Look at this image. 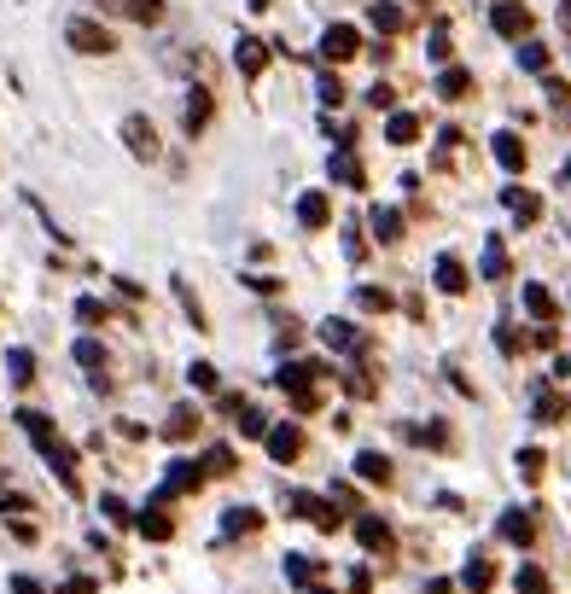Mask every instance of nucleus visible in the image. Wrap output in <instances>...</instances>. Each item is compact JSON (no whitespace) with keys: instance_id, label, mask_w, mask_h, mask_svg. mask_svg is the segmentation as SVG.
Masks as SVG:
<instances>
[{"instance_id":"e433bc0d","label":"nucleus","mask_w":571,"mask_h":594,"mask_svg":"<svg viewBox=\"0 0 571 594\" xmlns=\"http://www.w3.org/2000/svg\"><path fill=\"white\" fill-rule=\"evenodd\" d=\"M513 589H519V594H548V583H542V571H537V565H519Z\"/></svg>"},{"instance_id":"f8f14e48","label":"nucleus","mask_w":571,"mask_h":594,"mask_svg":"<svg viewBox=\"0 0 571 594\" xmlns=\"http://www.w3.org/2000/svg\"><path fill=\"white\" fill-rule=\"evenodd\" d=\"M298 222H303V228H327V222H333V204H327V193H303L298 198Z\"/></svg>"},{"instance_id":"bb28decb","label":"nucleus","mask_w":571,"mask_h":594,"mask_svg":"<svg viewBox=\"0 0 571 594\" xmlns=\"http://www.w3.org/2000/svg\"><path fill=\"white\" fill-rule=\"evenodd\" d=\"M286 583L315 589V560H309V554H286Z\"/></svg>"},{"instance_id":"09e8293b","label":"nucleus","mask_w":571,"mask_h":594,"mask_svg":"<svg viewBox=\"0 0 571 594\" xmlns=\"http://www.w3.org/2000/svg\"><path fill=\"white\" fill-rule=\"evenodd\" d=\"M175 286H181V280H175ZM181 309H187V315H193V321H199V327H204V309H199V297L187 292V286H181Z\"/></svg>"},{"instance_id":"0eeeda50","label":"nucleus","mask_w":571,"mask_h":594,"mask_svg":"<svg viewBox=\"0 0 571 594\" xmlns=\"http://www.w3.org/2000/svg\"><path fill=\"white\" fill-rule=\"evenodd\" d=\"M490 24H496V35H507V41H513V35H525V30H531V12H525L519 0H502V6L490 12Z\"/></svg>"},{"instance_id":"cd10ccee","label":"nucleus","mask_w":571,"mask_h":594,"mask_svg":"<svg viewBox=\"0 0 571 594\" xmlns=\"http://www.w3.org/2000/svg\"><path fill=\"white\" fill-rule=\"evenodd\" d=\"M461 583H467L472 594H484L490 583H496V571H490V560H478V554H472V560H467V571H461Z\"/></svg>"},{"instance_id":"a19ab883","label":"nucleus","mask_w":571,"mask_h":594,"mask_svg":"<svg viewBox=\"0 0 571 594\" xmlns=\"http://www.w3.org/2000/svg\"><path fill=\"white\" fill-rule=\"evenodd\" d=\"M187 379H193V391H216V385H222L210 362H193V373H187Z\"/></svg>"},{"instance_id":"c85d7f7f","label":"nucleus","mask_w":571,"mask_h":594,"mask_svg":"<svg viewBox=\"0 0 571 594\" xmlns=\"http://www.w3.org/2000/svg\"><path fill=\"white\" fill-rule=\"evenodd\" d=\"M135 525L146 530L152 542H169V530H175V525H169V513H164V507H146V513H140Z\"/></svg>"},{"instance_id":"473e14b6","label":"nucleus","mask_w":571,"mask_h":594,"mask_svg":"<svg viewBox=\"0 0 571 594\" xmlns=\"http://www.w3.org/2000/svg\"><path fill=\"white\" fill-rule=\"evenodd\" d=\"M123 12H129L135 24H158V18H164V0H123Z\"/></svg>"},{"instance_id":"f257e3e1","label":"nucleus","mask_w":571,"mask_h":594,"mask_svg":"<svg viewBox=\"0 0 571 594\" xmlns=\"http://www.w3.org/2000/svg\"><path fill=\"white\" fill-rule=\"evenodd\" d=\"M65 41L76 47V53H88V59L117 53V35L105 30V24H94V18H70V24H65Z\"/></svg>"},{"instance_id":"aec40b11","label":"nucleus","mask_w":571,"mask_h":594,"mask_svg":"<svg viewBox=\"0 0 571 594\" xmlns=\"http://www.w3.org/2000/svg\"><path fill=\"white\" fill-rule=\"evenodd\" d=\"M385 140H391V146H408V140H420V117H414V111H391V123H385Z\"/></svg>"},{"instance_id":"4be33fe9","label":"nucleus","mask_w":571,"mask_h":594,"mask_svg":"<svg viewBox=\"0 0 571 594\" xmlns=\"http://www.w3.org/2000/svg\"><path fill=\"white\" fill-rule=\"evenodd\" d=\"M187 490H199V466L175 461V466H169V478H164V495H187Z\"/></svg>"},{"instance_id":"412c9836","label":"nucleus","mask_w":571,"mask_h":594,"mask_svg":"<svg viewBox=\"0 0 571 594\" xmlns=\"http://www.w3.org/2000/svg\"><path fill=\"white\" fill-rule=\"evenodd\" d=\"M490 146H496V164H502V169H525V146H519V134H513V129H502Z\"/></svg>"},{"instance_id":"9b49d317","label":"nucleus","mask_w":571,"mask_h":594,"mask_svg":"<svg viewBox=\"0 0 571 594\" xmlns=\"http://www.w3.org/2000/svg\"><path fill=\"white\" fill-rule=\"evenodd\" d=\"M315 379H321V367L315 362H292V367H280V379H274V385H280V391H315Z\"/></svg>"},{"instance_id":"39448f33","label":"nucleus","mask_w":571,"mask_h":594,"mask_svg":"<svg viewBox=\"0 0 571 594\" xmlns=\"http://www.w3.org/2000/svg\"><path fill=\"white\" fill-rule=\"evenodd\" d=\"M321 344H327V350H344V356H368V338L350 327V321H321Z\"/></svg>"},{"instance_id":"6ab92c4d","label":"nucleus","mask_w":571,"mask_h":594,"mask_svg":"<svg viewBox=\"0 0 571 594\" xmlns=\"http://www.w3.org/2000/svg\"><path fill=\"white\" fill-rule=\"evenodd\" d=\"M18 426H24V437H30L35 449H47V443L59 437V431H53V420H47V414H35V408H24V414H18Z\"/></svg>"},{"instance_id":"b1692460","label":"nucleus","mask_w":571,"mask_h":594,"mask_svg":"<svg viewBox=\"0 0 571 594\" xmlns=\"http://www.w3.org/2000/svg\"><path fill=\"white\" fill-rule=\"evenodd\" d=\"M368 222H373V233H379V245H397V239H403V216H397V210H373Z\"/></svg>"},{"instance_id":"423d86ee","label":"nucleus","mask_w":571,"mask_h":594,"mask_svg":"<svg viewBox=\"0 0 571 594\" xmlns=\"http://www.w3.org/2000/svg\"><path fill=\"white\" fill-rule=\"evenodd\" d=\"M333 181L338 187H350V193H362V187H368V169H362V158H356V152H350V146H338L333 152Z\"/></svg>"},{"instance_id":"2eb2a0df","label":"nucleus","mask_w":571,"mask_h":594,"mask_svg":"<svg viewBox=\"0 0 571 594\" xmlns=\"http://www.w3.org/2000/svg\"><path fill=\"white\" fill-rule=\"evenodd\" d=\"M181 123H187V134H204V123H210V88H193V94H187Z\"/></svg>"},{"instance_id":"6e6552de","label":"nucleus","mask_w":571,"mask_h":594,"mask_svg":"<svg viewBox=\"0 0 571 594\" xmlns=\"http://www.w3.org/2000/svg\"><path fill=\"white\" fill-rule=\"evenodd\" d=\"M41 455H47V466L59 472V484H65V490H76V449H70L65 437H53V443H47Z\"/></svg>"},{"instance_id":"1a4fd4ad","label":"nucleus","mask_w":571,"mask_h":594,"mask_svg":"<svg viewBox=\"0 0 571 594\" xmlns=\"http://www.w3.org/2000/svg\"><path fill=\"white\" fill-rule=\"evenodd\" d=\"M234 65H239V76H263V65H269V47H263L257 35H239Z\"/></svg>"},{"instance_id":"4d7b16f0","label":"nucleus","mask_w":571,"mask_h":594,"mask_svg":"<svg viewBox=\"0 0 571 594\" xmlns=\"http://www.w3.org/2000/svg\"><path fill=\"white\" fill-rule=\"evenodd\" d=\"M566 181H571V164H566Z\"/></svg>"},{"instance_id":"c756f323","label":"nucleus","mask_w":571,"mask_h":594,"mask_svg":"<svg viewBox=\"0 0 571 594\" xmlns=\"http://www.w3.org/2000/svg\"><path fill=\"white\" fill-rule=\"evenodd\" d=\"M70 356H76V362L88 367V373H94V379H100V367H105V350H100V338H76V350H70Z\"/></svg>"},{"instance_id":"2f4dec72","label":"nucleus","mask_w":571,"mask_h":594,"mask_svg":"<svg viewBox=\"0 0 571 594\" xmlns=\"http://www.w3.org/2000/svg\"><path fill=\"white\" fill-rule=\"evenodd\" d=\"M525 309H531L537 321H554V292H548V286H525Z\"/></svg>"},{"instance_id":"79ce46f5","label":"nucleus","mask_w":571,"mask_h":594,"mask_svg":"<svg viewBox=\"0 0 571 594\" xmlns=\"http://www.w3.org/2000/svg\"><path fill=\"white\" fill-rule=\"evenodd\" d=\"M315 94H321V105H344V82H338L333 70H327V76H321V88H315Z\"/></svg>"},{"instance_id":"de8ad7c7","label":"nucleus","mask_w":571,"mask_h":594,"mask_svg":"<svg viewBox=\"0 0 571 594\" xmlns=\"http://www.w3.org/2000/svg\"><path fill=\"white\" fill-rule=\"evenodd\" d=\"M443 59H449V30L437 24V30H432V65H443Z\"/></svg>"},{"instance_id":"393cba45","label":"nucleus","mask_w":571,"mask_h":594,"mask_svg":"<svg viewBox=\"0 0 571 594\" xmlns=\"http://www.w3.org/2000/svg\"><path fill=\"white\" fill-rule=\"evenodd\" d=\"M6 373H12V385H35V356L30 350H6Z\"/></svg>"},{"instance_id":"ddd939ff","label":"nucleus","mask_w":571,"mask_h":594,"mask_svg":"<svg viewBox=\"0 0 571 594\" xmlns=\"http://www.w3.org/2000/svg\"><path fill=\"white\" fill-rule=\"evenodd\" d=\"M356 478H362V484H391V461H385L379 449H362V455H356Z\"/></svg>"},{"instance_id":"4468645a","label":"nucleus","mask_w":571,"mask_h":594,"mask_svg":"<svg viewBox=\"0 0 571 594\" xmlns=\"http://www.w3.org/2000/svg\"><path fill=\"white\" fill-rule=\"evenodd\" d=\"M437 292H449V297L467 292V268H461V257H437Z\"/></svg>"},{"instance_id":"4c0bfd02","label":"nucleus","mask_w":571,"mask_h":594,"mask_svg":"<svg viewBox=\"0 0 571 594\" xmlns=\"http://www.w3.org/2000/svg\"><path fill=\"white\" fill-rule=\"evenodd\" d=\"M542 94H548L554 111H566V117H571V88H566V82H554V76H548V82H542Z\"/></svg>"},{"instance_id":"6e6d98bb","label":"nucleus","mask_w":571,"mask_h":594,"mask_svg":"<svg viewBox=\"0 0 571 594\" xmlns=\"http://www.w3.org/2000/svg\"><path fill=\"white\" fill-rule=\"evenodd\" d=\"M309 594H333V589H309Z\"/></svg>"},{"instance_id":"a18cd8bd","label":"nucleus","mask_w":571,"mask_h":594,"mask_svg":"<svg viewBox=\"0 0 571 594\" xmlns=\"http://www.w3.org/2000/svg\"><path fill=\"white\" fill-rule=\"evenodd\" d=\"M356 303H362V309H391V292H373V286H362V292H356Z\"/></svg>"},{"instance_id":"c9c22d12","label":"nucleus","mask_w":571,"mask_h":594,"mask_svg":"<svg viewBox=\"0 0 571 594\" xmlns=\"http://www.w3.org/2000/svg\"><path fill=\"white\" fill-rule=\"evenodd\" d=\"M193 426H199V414H193V408H175V414H169V437H175V443H181V437H193Z\"/></svg>"},{"instance_id":"3c124183","label":"nucleus","mask_w":571,"mask_h":594,"mask_svg":"<svg viewBox=\"0 0 571 594\" xmlns=\"http://www.w3.org/2000/svg\"><path fill=\"white\" fill-rule=\"evenodd\" d=\"M59 594H100V589H94V577H70Z\"/></svg>"},{"instance_id":"20e7f679","label":"nucleus","mask_w":571,"mask_h":594,"mask_svg":"<svg viewBox=\"0 0 571 594\" xmlns=\"http://www.w3.org/2000/svg\"><path fill=\"white\" fill-rule=\"evenodd\" d=\"M123 146L135 152L140 164H152V158H158V129H152V123L135 111V117H123Z\"/></svg>"},{"instance_id":"5701e85b","label":"nucleus","mask_w":571,"mask_h":594,"mask_svg":"<svg viewBox=\"0 0 571 594\" xmlns=\"http://www.w3.org/2000/svg\"><path fill=\"white\" fill-rule=\"evenodd\" d=\"M484 280H507V245L496 233L484 239Z\"/></svg>"},{"instance_id":"f03ea898","label":"nucleus","mask_w":571,"mask_h":594,"mask_svg":"<svg viewBox=\"0 0 571 594\" xmlns=\"http://www.w3.org/2000/svg\"><path fill=\"white\" fill-rule=\"evenodd\" d=\"M321 59H327V65L362 59V30H356V24H333V30L321 35Z\"/></svg>"},{"instance_id":"603ef678","label":"nucleus","mask_w":571,"mask_h":594,"mask_svg":"<svg viewBox=\"0 0 571 594\" xmlns=\"http://www.w3.org/2000/svg\"><path fill=\"white\" fill-rule=\"evenodd\" d=\"M12 594H47V589H41L35 577H12Z\"/></svg>"},{"instance_id":"9d476101","label":"nucleus","mask_w":571,"mask_h":594,"mask_svg":"<svg viewBox=\"0 0 571 594\" xmlns=\"http://www.w3.org/2000/svg\"><path fill=\"white\" fill-rule=\"evenodd\" d=\"M368 24H373L379 35H403L408 12H403V6H391V0H373V6H368Z\"/></svg>"},{"instance_id":"8fccbe9b","label":"nucleus","mask_w":571,"mask_h":594,"mask_svg":"<svg viewBox=\"0 0 571 594\" xmlns=\"http://www.w3.org/2000/svg\"><path fill=\"white\" fill-rule=\"evenodd\" d=\"M100 507H105V519H117V525H123V519H129V507H123V501H117V495H105Z\"/></svg>"},{"instance_id":"a211bd4d","label":"nucleus","mask_w":571,"mask_h":594,"mask_svg":"<svg viewBox=\"0 0 571 594\" xmlns=\"http://www.w3.org/2000/svg\"><path fill=\"white\" fill-rule=\"evenodd\" d=\"M502 204L513 210V216H519V222H537V216H542V198H537V193H525V187H507Z\"/></svg>"},{"instance_id":"f3484780","label":"nucleus","mask_w":571,"mask_h":594,"mask_svg":"<svg viewBox=\"0 0 571 594\" xmlns=\"http://www.w3.org/2000/svg\"><path fill=\"white\" fill-rule=\"evenodd\" d=\"M269 455H274V461H298V455H303V437H298V426H280V431H269Z\"/></svg>"},{"instance_id":"7c9ffc66","label":"nucleus","mask_w":571,"mask_h":594,"mask_svg":"<svg viewBox=\"0 0 571 594\" xmlns=\"http://www.w3.org/2000/svg\"><path fill=\"white\" fill-rule=\"evenodd\" d=\"M461 94H472V76L467 70H443L437 76V99H461Z\"/></svg>"},{"instance_id":"7ed1b4c3","label":"nucleus","mask_w":571,"mask_h":594,"mask_svg":"<svg viewBox=\"0 0 571 594\" xmlns=\"http://www.w3.org/2000/svg\"><path fill=\"white\" fill-rule=\"evenodd\" d=\"M286 507H292L298 519H309V525H321V530H338V525H344V519H338V501H321V495L292 490V495H286Z\"/></svg>"},{"instance_id":"f704fd0d","label":"nucleus","mask_w":571,"mask_h":594,"mask_svg":"<svg viewBox=\"0 0 571 594\" xmlns=\"http://www.w3.org/2000/svg\"><path fill=\"white\" fill-rule=\"evenodd\" d=\"M263 525V513L257 507H228V536H239V530H257Z\"/></svg>"},{"instance_id":"5fc2aeb1","label":"nucleus","mask_w":571,"mask_h":594,"mask_svg":"<svg viewBox=\"0 0 571 594\" xmlns=\"http://www.w3.org/2000/svg\"><path fill=\"white\" fill-rule=\"evenodd\" d=\"M251 12H269V0H251Z\"/></svg>"},{"instance_id":"72a5a7b5","label":"nucleus","mask_w":571,"mask_h":594,"mask_svg":"<svg viewBox=\"0 0 571 594\" xmlns=\"http://www.w3.org/2000/svg\"><path fill=\"white\" fill-rule=\"evenodd\" d=\"M519 65L537 70V76H548V47H542V41H525V47H519Z\"/></svg>"},{"instance_id":"c03bdc74","label":"nucleus","mask_w":571,"mask_h":594,"mask_svg":"<svg viewBox=\"0 0 571 594\" xmlns=\"http://www.w3.org/2000/svg\"><path fill=\"white\" fill-rule=\"evenodd\" d=\"M542 461H548L542 449H519V472H525V478H542Z\"/></svg>"},{"instance_id":"58836bf2","label":"nucleus","mask_w":571,"mask_h":594,"mask_svg":"<svg viewBox=\"0 0 571 594\" xmlns=\"http://www.w3.org/2000/svg\"><path fill=\"white\" fill-rule=\"evenodd\" d=\"M234 414H239V437H263V426H269V420H263L257 408H234Z\"/></svg>"},{"instance_id":"49530a36","label":"nucleus","mask_w":571,"mask_h":594,"mask_svg":"<svg viewBox=\"0 0 571 594\" xmlns=\"http://www.w3.org/2000/svg\"><path fill=\"white\" fill-rule=\"evenodd\" d=\"M368 105H379V111H391V105H397V94H391L385 82H373V88H368Z\"/></svg>"},{"instance_id":"ea45409f","label":"nucleus","mask_w":571,"mask_h":594,"mask_svg":"<svg viewBox=\"0 0 571 594\" xmlns=\"http://www.w3.org/2000/svg\"><path fill=\"white\" fill-rule=\"evenodd\" d=\"M204 472H210V478L234 472V449H210V455H204Z\"/></svg>"},{"instance_id":"37998d69","label":"nucleus","mask_w":571,"mask_h":594,"mask_svg":"<svg viewBox=\"0 0 571 594\" xmlns=\"http://www.w3.org/2000/svg\"><path fill=\"white\" fill-rule=\"evenodd\" d=\"M76 321H82V327H94V321H105L100 297H82V303H76Z\"/></svg>"},{"instance_id":"dca6fc26","label":"nucleus","mask_w":571,"mask_h":594,"mask_svg":"<svg viewBox=\"0 0 571 594\" xmlns=\"http://www.w3.org/2000/svg\"><path fill=\"white\" fill-rule=\"evenodd\" d=\"M356 542H362V548H373V554H391V530L379 525V519H368V513L356 519Z\"/></svg>"},{"instance_id":"864d4df0","label":"nucleus","mask_w":571,"mask_h":594,"mask_svg":"<svg viewBox=\"0 0 571 594\" xmlns=\"http://www.w3.org/2000/svg\"><path fill=\"white\" fill-rule=\"evenodd\" d=\"M560 379H571V356H560Z\"/></svg>"},{"instance_id":"a878e982","label":"nucleus","mask_w":571,"mask_h":594,"mask_svg":"<svg viewBox=\"0 0 571 594\" xmlns=\"http://www.w3.org/2000/svg\"><path fill=\"white\" fill-rule=\"evenodd\" d=\"M502 536H507V542H531V536H537L531 513H519V507H513V513H502Z\"/></svg>"}]
</instances>
